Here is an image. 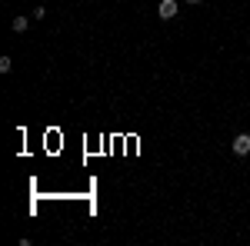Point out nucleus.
Here are the masks:
<instances>
[{"instance_id":"nucleus-1","label":"nucleus","mask_w":250,"mask_h":246,"mask_svg":"<svg viewBox=\"0 0 250 246\" xmlns=\"http://www.w3.org/2000/svg\"><path fill=\"white\" fill-rule=\"evenodd\" d=\"M177 10H180L177 0H160V7H157V14H160L164 20H173V17H177Z\"/></svg>"},{"instance_id":"nucleus-2","label":"nucleus","mask_w":250,"mask_h":246,"mask_svg":"<svg viewBox=\"0 0 250 246\" xmlns=\"http://www.w3.org/2000/svg\"><path fill=\"white\" fill-rule=\"evenodd\" d=\"M233 153L237 156H247L250 153V133H237L233 136Z\"/></svg>"},{"instance_id":"nucleus-3","label":"nucleus","mask_w":250,"mask_h":246,"mask_svg":"<svg viewBox=\"0 0 250 246\" xmlns=\"http://www.w3.org/2000/svg\"><path fill=\"white\" fill-rule=\"evenodd\" d=\"M10 27H14L17 34H23V30L30 27V20H27V17H14V23H10Z\"/></svg>"},{"instance_id":"nucleus-4","label":"nucleus","mask_w":250,"mask_h":246,"mask_svg":"<svg viewBox=\"0 0 250 246\" xmlns=\"http://www.w3.org/2000/svg\"><path fill=\"white\" fill-rule=\"evenodd\" d=\"M10 67H14V60H10V57H0V70H3V74H10Z\"/></svg>"},{"instance_id":"nucleus-5","label":"nucleus","mask_w":250,"mask_h":246,"mask_svg":"<svg viewBox=\"0 0 250 246\" xmlns=\"http://www.w3.org/2000/svg\"><path fill=\"white\" fill-rule=\"evenodd\" d=\"M187 3H200V0H187Z\"/></svg>"}]
</instances>
